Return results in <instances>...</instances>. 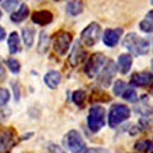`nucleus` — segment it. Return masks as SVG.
I'll use <instances>...</instances> for the list:
<instances>
[{"label": "nucleus", "instance_id": "nucleus-7", "mask_svg": "<svg viewBox=\"0 0 153 153\" xmlns=\"http://www.w3.org/2000/svg\"><path fill=\"white\" fill-rule=\"evenodd\" d=\"M71 41H73V36H71L70 32L59 31L52 38V47H54L55 52L63 56L69 51L71 46Z\"/></svg>", "mask_w": 153, "mask_h": 153}, {"label": "nucleus", "instance_id": "nucleus-22", "mask_svg": "<svg viewBox=\"0 0 153 153\" xmlns=\"http://www.w3.org/2000/svg\"><path fill=\"white\" fill-rule=\"evenodd\" d=\"M152 14H153V12L149 10V13L147 14L146 19L140 21V23H139V28H140V31H142V32H144V33H152V31H153Z\"/></svg>", "mask_w": 153, "mask_h": 153}, {"label": "nucleus", "instance_id": "nucleus-25", "mask_svg": "<svg viewBox=\"0 0 153 153\" xmlns=\"http://www.w3.org/2000/svg\"><path fill=\"white\" fill-rule=\"evenodd\" d=\"M126 87H128V84L124 82V80H116V82L114 83V87H112L114 94L115 96H123V93L125 92Z\"/></svg>", "mask_w": 153, "mask_h": 153}, {"label": "nucleus", "instance_id": "nucleus-23", "mask_svg": "<svg viewBox=\"0 0 153 153\" xmlns=\"http://www.w3.org/2000/svg\"><path fill=\"white\" fill-rule=\"evenodd\" d=\"M134 149L142 153H148L152 151V140L151 139H140L134 144Z\"/></svg>", "mask_w": 153, "mask_h": 153}, {"label": "nucleus", "instance_id": "nucleus-33", "mask_svg": "<svg viewBox=\"0 0 153 153\" xmlns=\"http://www.w3.org/2000/svg\"><path fill=\"white\" fill-rule=\"evenodd\" d=\"M1 17H3V12L0 10V19H1Z\"/></svg>", "mask_w": 153, "mask_h": 153}, {"label": "nucleus", "instance_id": "nucleus-18", "mask_svg": "<svg viewBox=\"0 0 153 153\" xmlns=\"http://www.w3.org/2000/svg\"><path fill=\"white\" fill-rule=\"evenodd\" d=\"M49 46H50V37L49 35L42 31L40 33V37H38V44H37V52L40 55H44L47 52V50H49Z\"/></svg>", "mask_w": 153, "mask_h": 153}, {"label": "nucleus", "instance_id": "nucleus-32", "mask_svg": "<svg viewBox=\"0 0 153 153\" xmlns=\"http://www.w3.org/2000/svg\"><path fill=\"white\" fill-rule=\"evenodd\" d=\"M5 36H7V33H5V30L0 26V41H3L4 38H5Z\"/></svg>", "mask_w": 153, "mask_h": 153}, {"label": "nucleus", "instance_id": "nucleus-28", "mask_svg": "<svg viewBox=\"0 0 153 153\" xmlns=\"http://www.w3.org/2000/svg\"><path fill=\"white\" fill-rule=\"evenodd\" d=\"M9 98H10V93L7 88H0V106H5L9 102Z\"/></svg>", "mask_w": 153, "mask_h": 153}, {"label": "nucleus", "instance_id": "nucleus-30", "mask_svg": "<svg viewBox=\"0 0 153 153\" xmlns=\"http://www.w3.org/2000/svg\"><path fill=\"white\" fill-rule=\"evenodd\" d=\"M13 93H14V100H16V102H18L19 97H21V88H19L18 83H13Z\"/></svg>", "mask_w": 153, "mask_h": 153}, {"label": "nucleus", "instance_id": "nucleus-26", "mask_svg": "<svg viewBox=\"0 0 153 153\" xmlns=\"http://www.w3.org/2000/svg\"><path fill=\"white\" fill-rule=\"evenodd\" d=\"M123 98L128 102H137L138 101V94L134 88H126L125 92L123 93Z\"/></svg>", "mask_w": 153, "mask_h": 153}, {"label": "nucleus", "instance_id": "nucleus-21", "mask_svg": "<svg viewBox=\"0 0 153 153\" xmlns=\"http://www.w3.org/2000/svg\"><path fill=\"white\" fill-rule=\"evenodd\" d=\"M71 100H73V102L78 107H83L85 100H87V93H85V91H83V89H76L73 92V94H71Z\"/></svg>", "mask_w": 153, "mask_h": 153}, {"label": "nucleus", "instance_id": "nucleus-14", "mask_svg": "<svg viewBox=\"0 0 153 153\" xmlns=\"http://www.w3.org/2000/svg\"><path fill=\"white\" fill-rule=\"evenodd\" d=\"M44 82L50 89H56L61 82V74L57 70H49L44 76Z\"/></svg>", "mask_w": 153, "mask_h": 153}, {"label": "nucleus", "instance_id": "nucleus-3", "mask_svg": "<svg viewBox=\"0 0 153 153\" xmlns=\"http://www.w3.org/2000/svg\"><path fill=\"white\" fill-rule=\"evenodd\" d=\"M65 147L71 153H93L92 149H89L83 140L82 135L76 130H70L65 135Z\"/></svg>", "mask_w": 153, "mask_h": 153}, {"label": "nucleus", "instance_id": "nucleus-17", "mask_svg": "<svg viewBox=\"0 0 153 153\" xmlns=\"http://www.w3.org/2000/svg\"><path fill=\"white\" fill-rule=\"evenodd\" d=\"M8 49L12 55L21 51V40H19L18 33L14 31L8 36Z\"/></svg>", "mask_w": 153, "mask_h": 153}, {"label": "nucleus", "instance_id": "nucleus-2", "mask_svg": "<svg viewBox=\"0 0 153 153\" xmlns=\"http://www.w3.org/2000/svg\"><path fill=\"white\" fill-rule=\"evenodd\" d=\"M87 124L91 131H100L106 125V108L101 105H93L88 111Z\"/></svg>", "mask_w": 153, "mask_h": 153}, {"label": "nucleus", "instance_id": "nucleus-20", "mask_svg": "<svg viewBox=\"0 0 153 153\" xmlns=\"http://www.w3.org/2000/svg\"><path fill=\"white\" fill-rule=\"evenodd\" d=\"M83 9H84V5L82 1H68L66 3L65 10L69 16L76 17V16H79V14H82Z\"/></svg>", "mask_w": 153, "mask_h": 153}, {"label": "nucleus", "instance_id": "nucleus-11", "mask_svg": "<svg viewBox=\"0 0 153 153\" xmlns=\"http://www.w3.org/2000/svg\"><path fill=\"white\" fill-rule=\"evenodd\" d=\"M152 73L151 71H139V73H134L130 76V82L129 84L133 87H148L152 84Z\"/></svg>", "mask_w": 153, "mask_h": 153}, {"label": "nucleus", "instance_id": "nucleus-12", "mask_svg": "<svg viewBox=\"0 0 153 153\" xmlns=\"http://www.w3.org/2000/svg\"><path fill=\"white\" fill-rule=\"evenodd\" d=\"M85 59H87V51L83 49V46L80 45V42H76L73 51L70 52V56L68 57L70 66L75 68V66H78L80 63H83Z\"/></svg>", "mask_w": 153, "mask_h": 153}, {"label": "nucleus", "instance_id": "nucleus-9", "mask_svg": "<svg viewBox=\"0 0 153 153\" xmlns=\"http://www.w3.org/2000/svg\"><path fill=\"white\" fill-rule=\"evenodd\" d=\"M16 131L12 128H7L0 131V153H10L16 146Z\"/></svg>", "mask_w": 153, "mask_h": 153}, {"label": "nucleus", "instance_id": "nucleus-16", "mask_svg": "<svg viewBox=\"0 0 153 153\" xmlns=\"http://www.w3.org/2000/svg\"><path fill=\"white\" fill-rule=\"evenodd\" d=\"M28 16H30V8H28V5L27 4H19L18 10L12 13L10 21L13 23H21L23 21H26Z\"/></svg>", "mask_w": 153, "mask_h": 153}, {"label": "nucleus", "instance_id": "nucleus-10", "mask_svg": "<svg viewBox=\"0 0 153 153\" xmlns=\"http://www.w3.org/2000/svg\"><path fill=\"white\" fill-rule=\"evenodd\" d=\"M123 28H107L106 31L103 32V36H102V40H103V44L106 45L107 47H114L119 44L120 41V37L123 35Z\"/></svg>", "mask_w": 153, "mask_h": 153}, {"label": "nucleus", "instance_id": "nucleus-6", "mask_svg": "<svg viewBox=\"0 0 153 153\" xmlns=\"http://www.w3.org/2000/svg\"><path fill=\"white\" fill-rule=\"evenodd\" d=\"M100 36H101V26L97 22H92L80 33V41L83 42L84 46L93 47L98 42Z\"/></svg>", "mask_w": 153, "mask_h": 153}, {"label": "nucleus", "instance_id": "nucleus-13", "mask_svg": "<svg viewBox=\"0 0 153 153\" xmlns=\"http://www.w3.org/2000/svg\"><path fill=\"white\" fill-rule=\"evenodd\" d=\"M54 21V14L50 10H37L32 14V22L37 26H47Z\"/></svg>", "mask_w": 153, "mask_h": 153}, {"label": "nucleus", "instance_id": "nucleus-29", "mask_svg": "<svg viewBox=\"0 0 153 153\" xmlns=\"http://www.w3.org/2000/svg\"><path fill=\"white\" fill-rule=\"evenodd\" d=\"M139 126L143 130H148L151 128V116H142L139 119Z\"/></svg>", "mask_w": 153, "mask_h": 153}, {"label": "nucleus", "instance_id": "nucleus-31", "mask_svg": "<svg viewBox=\"0 0 153 153\" xmlns=\"http://www.w3.org/2000/svg\"><path fill=\"white\" fill-rule=\"evenodd\" d=\"M5 78H7V71H5V69H4V66L0 64V83L4 82Z\"/></svg>", "mask_w": 153, "mask_h": 153}, {"label": "nucleus", "instance_id": "nucleus-24", "mask_svg": "<svg viewBox=\"0 0 153 153\" xmlns=\"http://www.w3.org/2000/svg\"><path fill=\"white\" fill-rule=\"evenodd\" d=\"M7 66L13 74H18L21 71V63H19L16 57H9L7 60Z\"/></svg>", "mask_w": 153, "mask_h": 153}, {"label": "nucleus", "instance_id": "nucleus-27", "mask_svg": "<svg viewBox=\"0 0 153 153\" xmlns=\"http://www.w3.org/2000/svg\"><path fill=\"white\" fill-rule=\"evenodd\" d=\"M19 5V3L17 0H7V1H3V8L5 9V12L9 13H14L16 8Z\"/></svg>", "mask_w": 153, "mask_h": 153}, {"label": "nucleus", "instance_id": "nucleus-4", "mask_svg": "<svg viewBox=\"0 0 153 153\" xmlns=\"http://www.w3.org/2000/svg\"><path fill=\"white\" fill-rule=\"evenodd\" d=\"M130 117V108L123 103H115L108 111L107 123L110 128H116Z\"/></svg>", "mask_w": 153, "mask_h": 153}, {"label": "nucleus", "instance_id": "nucleus-15", "mask_svg": "<svg viewBox=\"0 0 153 153\" xmlns=\"http://www.w3.org/2000/svg\"><path fill=\"white\" fill-rule=\"evenodd\" d=\"M133 65V57L129 54H121L117 59V66L116 69L120 71L121 74H128L129 70L131 69Z\"/></svg>", "mask_w": 153, "mask_h": 153}, {"label": "nucleus", "instance_id": "nucleus-8", "mask_svg": "<svg viewBox=\"0 0 153 153\" xmlns=\"http://www.w3.org/2000/svg\"><path fill=\"white\" fill-rule=\"evenodd\" d=\"M116 64L114 63L112 60H106V63H105V65L102 66L101 71L98 73V82L100 84L102 85V87H110V84H111L112 79L115 74H116Z\"/></svg>", "mask_w": 153, "mask_h": 153}, {"label": "nucleus", "instance_id": "nucleus-19", "mask_svg": "<svg viewBox=\"0 0 153 153\" xmlns=\"http://www.w3.org/2000/svg\"><path fill=\"white\" fill-rule=\"evenodd\" d=\"M35 36H36V31L33 27L27 26L22 30V38H23V42L25 45L30 49V47L33 46V42H35Z\"/></svg>", "mask_w": 153, "mask_h": 153}, {"label": "nucleus", "instance_id": "nucleus-1", "mask_svg": "<svg viewBox=\"0 0 153 153\" xmlns=\"http://www.w3.org/2000/svg\"><path fill=\"white\" fill-rule=\"evenodd\" d=\"M123 45L125 49H128V51L130 54L135 55V56H143L147 55L151 49V44L147 38H143L140 36H138L137 33H128L124 38Z\"/></svg>", "mask_w": 153, "mask_h": 153}, {"label": "nucleus", "instance_id": "nucleus-5", "mask_svg": "<svg viewBox=\"0 0 153 153\" xmlns=\"http://www.w3.org/2000/svg\"><path fill=\"white\" fill-rule=\"evenodd\" d=\"M105 63H106V56H105L102 52H94V54H92L88 57L87 63L84 65L85 75H87L88 78L97 76L98 73L101 71L102 66L105 65Z\"/></svg>", "mask_w": 153, "mask_h": 153}]
</instances>
